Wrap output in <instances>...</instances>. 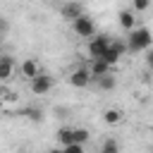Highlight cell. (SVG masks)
I'll return each instance as SVG.
<instances>
[{
	"label": "cell",
	"instance_id": "ffe728a7",
	"mask_svg": "<svg viewBox=\"0 0 153 153\" xmlns=\"http://www.w3.org/2000/svg\"><path fill=\"white\" fill-rule=\"evenodd\" d=\"M146 65H148V69H153V50L146 55Z\"/></svg>",
	"mask_w": 153,
	"mask_h": 153
},
{
	"label": "cell",
	"instance_id": "52a82bcc",
	"mask_svg": "<svg viewBox=\"0 0 153 153\" xmlns=\"http://www.w3.org/2000/svg\"><path fill=\"white\" fill-rule=\"evenodd\" d=\"M60 12H62V17H65V19H69V22H74V19H79V17L84 14V10H81V5H79L76 0H69V2H65Z\"/></svg>",
	"mask_w": 153,
	"mask_h": 153
},
{
	"label": "cell",
	"instance_id": "ba28073f",
	"mask_svg": "<svg viewBox=\"0 0 153 153\" xmlns=\"http://www.w3.org/2000/svg\"><path fill=\"white\" fill-rule=\"evenodd\" d=\"M91 76L93 79H100V76H105V74H110L112 72V67L105 62V60H91Z\"/></svg>",
	"mask_w": 153,
	"mask_h": 153
},
{
	"label": "cell",
	"instance_id": "5b68a950",
	"mask_svg": "<svg viewBox=\"0 0 153 153\" xmlns=\"http://www.w3.org/2000/svg\"><path fill=\"white\" fill-rule=\"evenodd\" d=\"M50 88H53V79H50L48 74H43V72H41L38 76H33V79H31V91H33L36 96H43V93H48Z\"/></svg>",
	"mask_w": 153,
	"mask_h": 153
},
{
	"label": "cell",
	"instance_id": "30bf717a",
	"mask_svg": "<svg viewBox=\"0 0 153 153\" xmlns=\"http://www.w3.org/2000/svg\"><path fill=\"white\" fill-rule=\"evenodd\" d=\"M117 19H120V26H122V29H127V31H131V29H136V19H134V10H122V12L117 14Z\"/></svg>",
	"mask_w": 153,
	"mask_h": 153
},
{
	"label": "cell",
	"instance_id": "4fadbf2b",
	"mask_svg": "<svg viewBox=\"0 0 153 153\" xmlns=\"http://www.w3.org/2000/svg\"><path fill=\"white\" fill-rule=\"evenodd\" d=\"M72 136H74V143H81V146H84L91 134H88V129H84V127H72Z\"/></svg>",
	"mask_w": 153,
	"mask_h": 153
},
{
	"label": "cell",
	"instance_id": "9a60e30c",
	"mask_svg": "<svg viewBox=\"0 0 153 153\" xmlns=\"http://www.w3.org/2000/svg\"><path fill=\"white\" fill-rule=\"evenodd\" d=\"M100 153H120V143L115 139H105L100 146Z\"/></svg>",
	"mask_w": 153,
	"mask_h": 153
},
{
	"label": "cell",
	"instance_id": "7a4b0ae2",
	"mask_svg": "<svg viewBox=\"0 0 153 153\" xmlns=\"http://www.w3.org/2000/svg\"><path fill=\"white\" fill-rule=\"evenodd\" d=\"M110 43H112V38L108 36V33H98L96 38H91L88 41V57L91 60H103V55H105V50L110 48Z\"/></svg>",
	"mask_w": 153,
	"mask_h": 153
},
{
	"label": "cell",
	"instance_id": "44dd1931",
	"mask_svg": "<svg viewBox=\"0 0 153 153\" xmlns=\"http://www.w3.org/2000/svg\"><path fill=\"white\" fill-rule=\"evenodd\" d=\"M50 153H65V151H62V148H55V151H50Z\"/></svg>",
	"mask_w": 153,
	"mask_h": 153
},
{
	"label": "cell",
	"instance_id": "3957f363",
	"mask_svg": "<svg viewBox=\"0 0 153 153\" xmlns=\"http://www.w3.org/2000/svg\"><path fill=\"white\" fill-rule=\"evenodd\" d=\"M72 29H74V33L81 36V38H93V36H96V24H93V19L86 17V14H81L79 19H74V22H72Z\"/></svg>",
	"mask_w": 153,
	"mask_h": 153
},
{
	"label": "cell",
	"instance_id": "d6986e66",
	"mask_svg": "<svg viewBox=\"0 0 153 153\" xmlns=\"http://www.w3.org/2000/svg\"><path fill=\"white\" fill-rule=\"evenodd\" d=\"M7 29H10V22H7L5 17H0V43L5 41V33H7Z\"/></svg>",
	"mask_w": 153,
	"mask_h": 153
},
{
	"label": "cell",
	"instance_id": "e0dca14e",
	"mask_svg": "<svg viewBox=\"0 0 153 153\" xmlns=\"http://www.w3.org/2000/svg\"><path fill=\"white\" fill-rule=\"evenodd\" d=\"M22 115H26V117H31V120H36V122H41V120H43V112H41V110H36V108H29V110H24Z\"/></svg>",
	"mask_w": 153,
	"mask_h": 153
},
{
	"label": "cell",
	"instance_id": "6da1fadb",
	"mask_svg": "<svg viewBox=\"0 0 153 153\" xmlns=\"http://www.w3.org/2000/svg\"><path fill=\"white\" fill-rule=\"evenodd\" d=\"M151 45H153V33H151L148 26H136V29L129 31V36H127V48H129L131 53L148 50Z\"/></svg>",
	"mask_w": 153,
	"mask_h": 153
},
{
	"label": "cell",
	"instance_id": "8992f818",
	"mask_svg": "<svg viewBox=\"0 0 153 153\" xmlns=\"http://www.w3.org/2000/svg\"><path fill=\"white\" fill-rule=\"evenodd\" d=\"M19 74H22V76H26V79L31 81L33 76H38V74H41V67H38V62H36L33 57H26V60L19 65Z\"/></svg>",
	"mask_w": 153,
	"mask_h": 153
},
{
	"label": "cell",
	"instance_id": "2e32d148",
	"mask_svg": "<svg viewBox=\"0 0 153 153\" xmlns=\"http://www.w3.org/2000/svg\"><path fill=\"white\" fill-rule=\"evenodd\" d=\"M151 5V0H131V10L134 12H146Z\"/></svg>",
	"mask_w": 153,
	"mask_h": 153
},
{
	"label": "cell",
	"instance_id": "277c9868",
	"mask_svg": "<svg viewBox=\"0 0 153 153\" xmlns=\"http://www.w3.org/2000/svg\"><path fill=\"white\" fill-rule=\"evenodd\" d=\"M91 81H93L91 72H88V69H84V67H79V69H74V72L69 74V84H72L74 88H84V86H88Z\"/></svg>",
	"mask_w": 153,
	"mask_h": 153
},
{
	"label": "cell",
	"instance_id": "9c48e42d",
	"mask_svg": "<svg viewBox=\"0 0 153 153\" xmlns=\"http://www.w3.org/2000/svg\"><path fill=\"white\" fill-rule=\"evenodd\" d=\"M12 74H14V60L10 55H2L0 57V81L12 79Z\"/></svg>",
	"mask_w": 153,
	"mask_h": 153
},
{
	"label": "cell",
	"instance_id": "ac0fdd59",
	"mask_svg": "<svg viewBox=\"0 0 153 153\" xmlns=\"http://www.w3.org/2000/svg\"><path fill=\"white\" fill-rule=\"evenodd\" d=\"M62 151H65V153H86L81 143H69V146H65Z\"/></svg>",
	"mask_w": 153,
	"mask_h": 153
},
{
	"label": "cell",
	"instance_id": "7c38bea8",
	"mask_svg": "<svg viewBox=\"0 0 153 153\" xmlns=\"http://www.w3.org/2000/svg\"><path fill=\"white\" fill-rule=\"evenodd\" d=\"M96 84H98V88H103V91H112V88L117 86V79H115L112 74H105V76L96 79Z\"/></svg>",
	"mask_w": 153,
	"mask_h": 153
},
{
	"label": "cell",
	"instance_id": "8fae6325",
	"mask_svg": "<svg viewBox=\"0 0 153 153\" xmlns=\"http://www.w3.org/2000/svg\"><path fill=\"white\" fill-rule=\"evenodd\" d=\"M103 120H105V124H120L122 122V112L117 108H108L103 112Z\"/></svg>",
	"mask_w": 153,
	"mask_h": 153
},
{
	"label": "cell",
	"instance_id": "5bb4252c",
	"mask_svg": "<svg viewBox=\"0 0 153 153\" xmlns=\"http://www.w3.org/2000/svg\"><path fill=\"white\" fill-rule=\"evenodd\" d=\"M57 141H60L62 146H69V143H74V136H72V129H69V127H62V129L57 131Z\"/></svg>",
	"mask_w": 153,
	"mask_h": 153
}]
</instances>
